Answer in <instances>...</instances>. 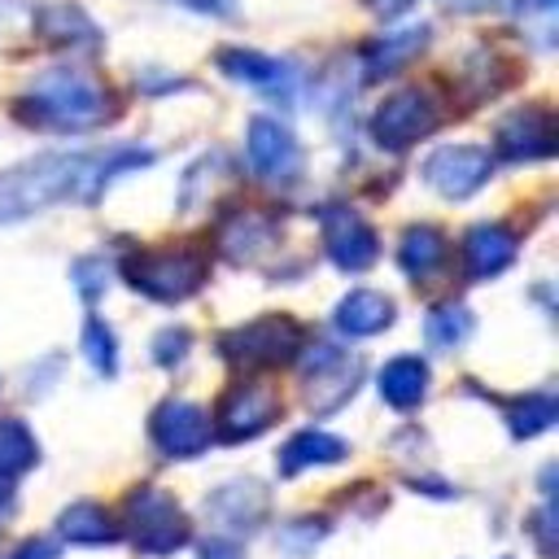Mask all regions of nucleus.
<instances>
[{"instance_id": "f257e3e1", "label": "nucleus", "mask_w": 559, "mask_h": 559, "mask_svg": "<svg viewBox=\"0 0 559 559\" xmlns=\"http://www.w3.org/2000/svg\"><path fill=\"white\" fill-rule=\"evenodd\" d=\"M148 153L140 148H114V153H48L35 162H22L0 175V223H17L52 201H92L118 170L144 166Z\"/></svg>"}, {"instance_id": "f03ea898", "label": "nucleus", "mask_w": 559, "mask_h": 559, "mask_svg": "<svg viewBox=\"0 0 559 559\" xmlns=\"http://www.w3.org/2000/svg\"><path fill=\"white\" fill-rule=\"evenodd\" d=\"M22 118L48 131H83L92 122L105 118V92L87 79V74H70V70H52L39 74L31 83V92L22 96Z\"/></svg>"}, {"instance_id": "7ed1b4c3", "label": "nucleus", "mask_w": 559, "mask_h": 559, "mask_svg": "<svg viewBox=\"0 0 559 559\" xmlns=\"http://www.w3.org/2000/svg\"><path fill=\"white\" fill-rule=\"evenodd\" d=\"M205 271H210L205 253H197V249H153V253L127 258L131 288H140L157 301H183L188 293L201 288Z\"/></svg>"}, {"instance_id": "20e7f679", "label": "nucleus", "mask_w": 559, "mask_h": 559, "mask_svg": "<svg viewBox=\"0 0 559 559\" xmlns=\"http://www.w3.org/2000/svg\"><path fill=\"white\" fill-rule=\"evenodd\" d=\"M127 524L140 555H170L188 542V520L162 489H135L127 498Z\"/></svg>"}, {"instance_id": "39448f33", "label": "nucleus", "mask_w": 559, "mask_h": 559, "mask_svg": "<svg viewBox=\"0 0 559 559\" xmlns=\"http://www.w3.org/2000/svg\"><path fill=\"white\" fill-rule=\"evenodd\" d=\"M218 349H223L227 362H240V367H280V362L297 358V349H301V328H297L293 319H280V314L253 319V323L227 332V336L218 341Z\"/></svg>"}, {"instance_id": "423d86ee", "label": "nucleus", "mask_w": 559, "mask_h": 559, "mask_svg": "<svg viewBox=\"0 0 559 559\" xmlns=\"http://www.w3.org/2000/svg\"><path fill=\"white\" fill-rule=\"evenodd\" d=\"M437 127V100H432V92H424V87H402V92H393L380 109H376V118H371V135L384 144V148H406V144H415L419 135H428Z\"/></svg>"}, {"instance_id": "0eeeda50", "label": "nucleus", "mask_w": 559, "mask_h": 559, "mask_svg": "<svg viewBox=\"0 0 559 559\" xmlns=\"http://www.w3.org/2000/svg\"><path fill=\"white\" fill-rule=\"evenodd\" d=\"M280 419V393L266 384H236L223 406H218V437L223 441H245L258 437Z\"/></svg>"}, {"instance_id": "6e6552de", "label": "nucleus", "mask_w": 559, "mask_h": 559, "mask_svg": "<svg viewBox=\"0 0 559 559\" xmlns=\"http://www.w3.org/2000/svg\"><path fill=\"white\" fill-rule=\"evenodd\" d=\"M148 432H153L157 450L170 454V459H192V454H201L210 445V419L192 402H162L153 411Z\"/></svg>"}, {"instance_id": "1a4fd4ad", "label": "nucleus", "mask_w": 559, "mask_h": 559, "mask_svg": "<svg viewBox=\"0 0 559 559\" xmlns=\"http://www.w3.org/2000/svg\"><path fill=\"white\" fill-rule=\"evenodd\" d=\"M424 179L445 192V197H472L485 179H489V153L476 144H454V148H437L424 162Z\"/></svg>"}, {"instance_id": "9d476101", "label": "nucleus", "mask_w": 559, "mask_h": 559, "mask_svg": "<svg viewBox=\"0 0 559 559\" xmlns=\"http://www.w3.org/2000/svg\"><path fill=\"white\" fill-rule=\"evenodd\" d=\"M245 157L262 179H293L301 166V148L288 135V127H280L275 118H253L249 122V140H245Z\"/></svg>"}, {"instance_id": "9b49d317", "label": "nucleus", "mask_w": 559, "mask_h": 559, "mask_svg": "<svg viewBox=\"0 0 559 559\" xmlns=\"http://www.w3.org/2000/svg\"><path fill=\"white\" fill-rule=\"evenodd\" d=\"M323 245H328V253H332V262L341 266V271H362V266H371L376 262V231L354 214V210H341V205H332V210H323Z\"/></svg>"}, {"instance_id": "f8f14e48", "label": "nucleus", "mask_w": 559, "mask_h": 559, "mask_svg": "<svg viewBox=\"0 0 559 559\" xmlns=\"http://www.w3.org/2000/svg\"><path fill=\"white\" fill-rule=\"evenodd\" d=\"M354 380H358V362L345 349L319 345V354H310L306 362V393H310V406L319 411L341 406L354 393Z\"/></svg>"}, {"instance_id": "ddd939ff", "label": "nucleus", "mask_w": 559, "mask_h": 559, "mask_svg": "<svg viewBox=\"0 0 559 559\" xmlns=\"http://www.w3.org/2000/svg\"><path fill=\"white\" fill-rule=\"evenodd\" d=\"M555 148V118L546 109H520L498 127V153L511 162L546 157Z\"/></svg>"}, {"instance_id": "4468645a", "label": "nucleus", "mask_w": 559, "mask_h": 559, "mask_svg": "<svg viewBox=\"0 0 559 559\" xmlns=\"http://www.w3.org/2000/svg\"><path fill=\"white\" fill-rule=\"evenodd\" d=\"M515 258V236L498 223H480L463 236V271L472 280H489L498 271H507Z\"/></svg>"}, {"instance_id": "2eb2a0df", "label": "nucleus", "mask_w": 559, "mask_h": 559, "mask_svg": "<svg viewBox=\"0 0 559 559\" xmlns=\"http://www.w3.org/2000/svg\"><path fill=\"white\" fill-rule=\"evenodd\" d=\"M393 323V301L376 288H354L341 306H336V328L349 336H376Z\"/></svg>"}, {"instance_id": "dca6fc26", "label": "nucleus", "mask_w": 559, "mask_h": 559, "mask_svg": "<svg viewBox=\"0 0 559 559\" xmlns=\"http://www.w3.org/2000/svg\"><path fill=\"white\" fill-rule=\"evenodd\" d=\"M336 459H345V441L341 437H332L323 428H301L280 450V472L284 476H297L301 467H319V463H336Z\"/></svg>"}, {"instance_id": "f3484780", "label": "nucleus", "mask_w": 559, "mask_h": 559, "mask_svg": "<svg viewBox=\"0 0 559 559\" xmlns=\"http://www.w3.org/2000/svg\"><path fill=\"white\" fill-rule=\"evenodd\" d=\"M424 389H428V367H424V358L402 354V358L384 362V371H380V397H384L389 406L411 411V406H419Z\"/></svg>"}, {"instance_id": "a211bd4d", "label": "nucleus", "mask_w": 559, "mask_h": 559, "mask_svg": "<svg viewBox=\"0 0 559 559\" xmlns=\"http://www.w3.org/2000/svg\"><path fill=\"white\" fill-rule=\"evenodd\" d=\"M262 507H266V498H262V489H258L253 480L223 485V489L205 502V511H210L218 524H227V528H253L258 515H262Z\"/></svg>"}, {"instance_id": "6ab92c4d", "label": "nucleus", "mask_w": 559, "mask_h": 559, "mask_svg": "<svg viewBox=\"0 0 559 559\" xmlns=\"http://www.w3.org/2000/svg\"><path fill=\"white\" fill-rule=\"evenodd\" d=\"M397 258H402V271H406L411 280H428V275H437L441 262H445V236H441L437 227H428V223L406 227Z\"/></svg>"}, {"instance_id": "aec40b11", "label": "nucleus", "mask_w": 559, "mask_h": 559, "mask_svg": "<svg viewBox=\"0 0 559 559\" xmlns=\"http://www.w3.org/2000/svg\"><path fill=\"white\" fill-rule=\"evenodd\" d=\"M61 537L74 546H105L118 537V528L109 524L105 507L96 502H74L70 511H61Z\"/></svg>"}, {"instance_id": "412c9836", "label": "nucleus", "mask_w": 559, "mask_h": 559, "mask_svg": "<svg viewBox=\"0 0 559 559\" xmlns=\"http://www.w3.org/2000/svg\"><path fill=\"white\" fill-rule=\"evenodd\" d=\"M39 445L31 437V428L22 419H0V476H22L26 467H35Z\"/></svg>"}, {"instance_id": "4be33fe9", "label": "nucleus", "mask_w": 559, "mask_h": 559, "mask_svg": "<svg viewBox=\"0 0 559 559\" xmlns=\"http://www.w3.org/2000/svg\"><path fill=\"white\" fill-rule=\"evenodd\" d=\"M218 66H223L231 79L258 83V87H271V83L284 74V66H280L275 57H262V52H253V48H227V52L218 57Z\"/></svg>"}, {"instance_id": "5701e85b", "label": "nucleus", "mask_w": 559, "mask_h": 559, "mask_svg": "<svg viewBox=\"0 0 559 559\" xmlns=\"http://www.w3.org/2000/svg\"><path fill=\"white\" fill-rule=\"evenodd\" d=\"M467 332H472V314H467L463 306H437V310L428 314V323H424V336H428V345H437V349L463 345Z\"/></svg>"}, {"instance_id": "b1692460", "label": "nucleus", "mask_w": 559, "mask_h": 559, "mask_svg": "<svg viewBox=\"0 0 559 559\" xmlns=\"http://www.w3.org/2000/svg\"><path fill=\"white\" fill-rule=\"evenodd\" d=\"M555 415H559V406H555L550 393H528L524 402H515V406L507 411L515 437H537V432H546V428L555 424Z\"/></svg>"}, {"instance_id": "393cba45", "label": "nucleus", "mask_w": 559, "mask_h": 559, "mask_svg": "<svg viewBox=\"0 0 559 559\" xmlns=\"http://www.w3.org/2000/svg\"><path fill=\"white\" fill-rule=\"evenodd\" d=\"M424 48V31H411V35H393V39H380L371 52H367V74H389L397 70L402 61H411L415 52Z\"/></svg>"}, {"instance_id": "a878e982", "label": "nucleus", "mask_w": 559, "mask_h": 559, "mask_svg": "<svg viewBox=\"0 0 559 559\" xmlns=\"http://www.w3.org/2000/svg\"><path fill=\"white\" fill-rule=\"evenodd\" d=\"M83 349H87V358H92L96 371L114 376V367H118V349H114V332H109L100 319H87V328H83Z\"/></svg>"}, {"instance_id": "bb28decb", "label": "nucleus", "mask_w": 559, "mask_h": 559, "mask_svg": "<svg viewBox=\"0 0 559 559\" xmlns=\"http://www.w3.org/2000/svg\"><path fill=\"white\" fill-rule=\"evenodd\" d=\"M105 262L100 258H83V262H74V284H79V293L83 297H96L100 288H105Z\"/></svg>"}, {"instance_id": "cd10ccee", "label": "nucleus", "mask_w": 559, "mask_h": 559, "mask_svg": "<svg viewBox=\"0 0 559 559\" xmlns=\"http://www.w3.org/2000/svg\"><path fill=\"white\" fill-rule=\"evenodd\" d=\"M153 349H157V362H179V358H183V349H188V332H183V328H179V332L170 328V332H162V336H157V345H153Z\"/></svg>"}, {"instance_id": "c85d7f7f", "label": "nucleus", "mask_w": 559, "mask_h": 559, "mask_svg": "<svg viewBox=\"0 0 559 559\" xmlns=\"http://www.w3.org/2000/svg\"><path fill=\"white\" fill-rule=\"evenodd\" d=\"M201 559H245V555H240V546H236V542L214 537V542H205V546H201Z\"/></svg>"}, {"instance_id": "c756f323", "label": "nucleus", "mask_w": 559, "mask_h": 559, "mask_svg": "<svg viewBox=\"0 0 559 559\" xmlns=\"http://www.w3.org/2000/svg\"><path fill=\"white\" fill-rule=\"evenodd\" d=\"M13 559H52V550H48V542H22L13 550Z\"/></svg>"}, {"instance_id": "7c9ffc66", "label": "nucleus", "mask_w": 559, "mask_h": 559, "mask_svg": "<svg viewBox=\"0 0 559 559\" xmlns=\"http://www.w3.org/2000/svg\"><path fill=\"white\" fill-rule=\"evenodd\" d=\"M192 9H201V13H227L231 9V0H188Z\"/></svg>"}, {"instance_id": "2f4dec72", "label": "nucleus", "mask_w": 559, "mask_h": 559, "mask_svg": "<svg viewBox=\"0 0 559 559\" xmlns=\"http://www.w3.org/2000/svg\"><path fill=\"white\" fill-rule=\"evenodd\" d=\"M415 0H371V9L376 13H402V9H411Z\"/></svg>"}, {"instance_id": "473e14b6", "label": "nucleus", "mask_w": 559, "mask_h": 559, "mask_svg": "<svg viewBox=\"0 0 559 559\" xmlns=\"http://www.w3.org/2000/svg\"><path fill=\"white\" fill-rule=\"evenodd\" d=\"M520 4V13H550L555 9V0H515Z\"/></svg>"}, {"instance_id": "72a5a7b5", "label": "nucleus", "mask_w": 559, "mask_h": 559, "mask_svg": "<svg viewBox=\"0 0 559 559\" xmlns=\"http://www.w3.org/2000/svg\"><path fill=\"white\" fill-rule=\"evenodd\" d=\"M454 4H459V9H480L485 0H454Z\"/></svg>"}, {"instance_id": "f704fd0d", "label": "nucleus", "mask_w": 559, "mask_h": 559, "mask_svg": "<svg viewBox=\"0 0 559 559\" xmlns=\"http://www.w3.org/2000/svg\"><path fill=\"white\" fill-rule=\"evenodd\" d=\"M4 507H9V489L0 485V511H4Z\"/></svg>"}]
</instances>
